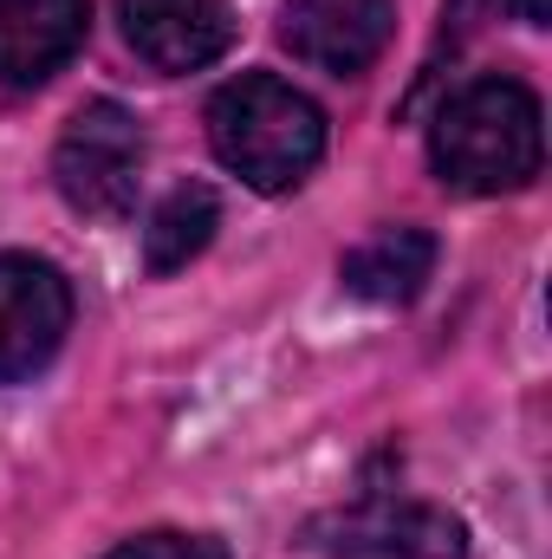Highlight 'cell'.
Masks as SVG:
<instances>
[{
  "label": "cell",
  "mask_w": 552,
  "mask_h": 559,
  "mask_svg": "<svg viewBox=\"0 0 552 559\" xmlns=\"http://www.w3.org/2000/svg\"><path fill=\"white\" fill-rule=\"evenodd\" d=\"M92 26V0H0V85H46Z\"/></svg>",
  "instance_id": "obj_8"
},
{
  "label": "cell",
  "mask_w": 552,
  "mask_h": 559,
  "mask_svg": "<svg viewBox=\"0 0 552 559\" xmlns=\"http://www.w3.org/2000/svg\"><path fill=\"white\" fill-rule=\"evenodd\" d=\"M312 547L338 559H461V521L416 501H371L312 527Z\"/></svg>",
  "instance_id": "obj_6"
},
{
  "label": "cell",
  "mask_w": 552,
  "mask_h": 559,
  "mask_svg": "<svg viewBox=\"0 0 552 559\" xmlns=\"http://www.w3.org/2000/svg\"><path fill=\"white\" fill-rule=\"evenodd\" d=\"M494 7H507V13L527 20V26H547V13H552V0H494Z\"/></svg>",
  "instance_id": "obj_12"
},
{
  "label": "cell",
  "mask_w": 552,
  "mask_h": 559,
  "mask_svg": "<svg viewBox=\"0 0 552 559\" xmlns=\"http://www.w3.org/2000/svg\"><path fill=\"white\" fill-rule=\"evenodd\" d=\"M429 163L461 195H507L527 189L547 163V118L540 98L520 79H475L461 85L435 124H429Z\"/></svg>",
  "instance_id": "obj_1"
},
{
  "label": "cell",
  "mask_w": 552,
  "mask_h": 559,
  "mask_svg": "<svg viewBox=\"0 0 552 559\" xmlns=\"http://www.w3.org/2000/svg\"><path fill=\"white\" fill-rule=\"evenodd\" d=\"M397 33V7L391 0H286L279 7V46L332 79H358L384 59Z\"/></svg>",
  "instance_id": "obj_5"
},
{
  "label": "cell",
  "mask_w": 552,
  "mask_h": 559,
  "mask_svg": "<svg viewBox=\"0 0 552 559\" xmlns=\"http://www.w3.org/2000/svg\"><path fill=\"white\" fill-rule=\"evenodd\" d=\"M345 293L371 299V306H410L422 280L435 274V241L422 228H377L345 254Z\"/></svg>",
  "instance_id": "obj_9"
},
{
  "label": "cell",
  "mask_w": 552,
  "mask_h": 559,
  "mask_svg": "<svg viewBox=\"0 0 552 559\" xmlns=\"http://www.w3.org/2000/svg\"><path fill=\"white\" fill-rule=\"evenodd\" d=\"M124 39L156 72H202L235 46L228 0H124Z\"/></svg>",
  "instance_id": "obj_7"
},
{
  "label": "cell",
  "mask_w": 552,
  "mask_h": 559,
  "mask_svg": "<svg viewBox=\"0 0 552 559\" xmlns=\"http://www.w3.org/2000/svg\"><path fill=\"white\" fill-rule=\"evenodd\" d=\"M72 332V286L39 254H0V384L52 365Z\"/></svg>",
  "instance_id": "obj_4"
},
{
  "label": "cell",
  "mask_w": 552,
  "mask_h": 559,
  "mask_svg": "<svg viewBox=\"0 0 552 559\" xmlns=\"http://www.w3.org/2000/svg\"><path fill=\"white\" fill-rule=\"evenodd\" d=\"M215 228H221V202H215V189H208V182H176V189L156 202L149 228H143V261H149V274H176V267H189V261L215 241Z\"/></svg>",
  "instance_id": "obj_10"
},
{
  "label": "cell",
  "mask_w": 552,
  "mask_h": 559,
  "mask_svg": "<svg viewBox=\"0 0 552 559\" xmlns=\"http://www.w3.org/2000/svg\"><path fill=\"white\" fill-rule=\"evenodd\" d=\"M143 163H149L143 124L118 105V98H92V105H79V111H72V124L59 131V150H52V182H59V195H65L79 215L118 222V215H131V209H137Z\"/></svg>",
  "instance_id": "obj_3"
},
{
  "label": "cell",
  "mask_w": 552,
  "mask_h": 559,
  "mask_svg": "<svg viewBox=\"0 0 552 559\" xmlns=\"http://www.w3.org/2000/svg\"><path fill=\"white\" fill-rule=\"evenodd\" d=\"M105 559H228V547L215 534H137Z\"/></svg>",
  "instance_id": "obj_11"
},
{
  "label": "cell",
  "mask_w": 552,
  "mask_h": 559,
  "mask_svg": "<svg viewBox=\"0 0 552 559\" xmlns=\"http://www.w3.org/2000/svg\"><path fill=\"white\" fill-rule=\"evenodd\" d=\"M208 143L248 189L286 195L325 156V111L274 72H241L208 98Z\"/></svg>",
  "instance_id": "obj_2"
}]
</instances>
